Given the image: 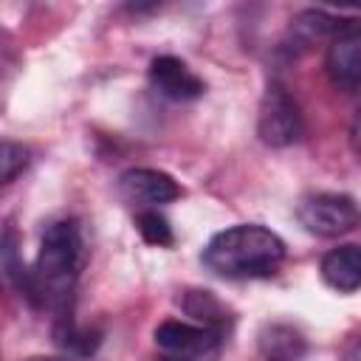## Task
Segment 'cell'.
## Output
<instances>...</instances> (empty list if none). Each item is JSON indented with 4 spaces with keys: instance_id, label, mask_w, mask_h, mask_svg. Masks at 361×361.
I'll return each mask as SVG.
<instances>
[{
    "instance_id": "cell-1",
    "label": "cell",
    "mask_w": 361,
    "mask_h": 361,
    "mask_svg": "<svg viewBox=\"0 0 361 361\" xmlns=\"http://www.w3.org/2000/svg\"><path fill=\"white\" fill-rule=\"evenodd\" d=\"M82 259H85V245L79 226L73 220L51 223L42 231L34 265L25 271V279L17 288L20 296L37 310L56 313V319L68 316L76 279L82 271Z\"/></svg>"
},
{
    "instance_id": "cell-2",
    "label": "cell",
    "mask_w": 361,
    "mask_h": 361,
    "mask_svg": "<svg viewBox=\"0 0 361 361\" xmlns=\"http://www.w3.org/2000/svg\"><path fill=\"white\" fill-rule=\"evenodd\" d=\"M285 240L259 223L217 231L203 248V265L223 279H265L285 262Z\"/></svg>"
},
{
    "instance_id": "cell-3",
    "label": "cell",
    "mask_w": 361,
    "mask_h": 361,
    "mask_svg": "<svg viewBox=\"0 0 361 361\" xmlns=\"http://www.w3.org/2000/svg\"><path fill=\"white\" fill-rule=\"evenodd\" d=\"M305 118L299 102L288 93L285 85L271 82L262 93L259 113H257V135L268 147H290L302 138Z\"/></svg>"
},
{
    "instance_id": "cell-4",
    "label": "cell",
    "mask_w": 361,
    "mask_h": 361,
    "mask_svg": "<svg viewBox=\"0 0 361 361\" xmlns=\"http://www.w3.org/2000/svg\"><path fill=\"white\" fill-rule=\"evenodd\" d=\"M296 217L316 237H341L361 226V206L350 195L319 192L296 206Z\"/></svg>"
},
{
    "instance_id": "cell-5",
    "label": "cell",
    "mask_w": 361,
    "mask_h": 361,
    "mask_svg": "<svg viewBox=\"0 0 361 361\" xmlns=\"http://www.w3.org/2000/svg\"><path fill=\"white\" fill-rule=\"evenodd\" d=\"M217 330H209L203 324H192V322H180V319H166L155 327V344L166 353V355H180L189 361H200L206 355H212L220 344Z\"/></svg>"
},
{
    "instance_id": "cell-6",
    "label": "cell",
    "mask_w": 361,
    "mask_h": 361,
    "mask_svg": "<svg viewBox=\"0 0 361 361\" xmlns=\"http://www.w3.org/2000/svg\"><path fill=\"white\" fill-rule=\"evenodd\" d=\"M118 192L127 203L144 206V209H158L164 203H172L180 197V186L172 175L149 166H133L118 175Z\"/></svg>"
},
{
    "instance_id": "cell-7",
    "label": "cell",
    "mask_w": 361,
    "mask_h": 361,
    "mask_svg": "<svg viewBox=\"0 0 361 361\" xmlns=\"http://www.w3.org/2000/svg\"><path fill=\"white\" fill-rule=\"evenodd\" d=\"M149 85L155 93H161L164 99H172V102H192V99H200L206 93V85L203 79L178 56H155L149 62Z\"/></svg>"
},
{
    "instance_id": "cell-8",
    "label": "cell",
    "mask_w": 361,
    "mask_h": 361,
    "mask_svg": "<svg viewBox=\"0 0 361 361\" xmlns=\"http://www.w3.org/2000/svg\"><path fill=\"white\" fill-rule=\"evenodd\" d=\"M324 71L341 90L361 87V25H350L327 45Z\"/></svg>"
},
{
    "instance_id": "cell-9",
    "label": "cell",
    "mask_w": 361,
    "mask_h": 361,
    "mask_svg": "<svg viewBox=\"0 0 361 361\" xmlns=\"http://www.w3.org/2000/svg\"><path fill=\"white\" fill-rule=\"evenodd\" d=\"M257 347L265 361H302L307 353V338L288 322H268L257 333Z\"/></svg>"
},
{
    "instance_id": "cell-10",
    "label": "cell",
    "mask_w": 361,
    "mask_h": 361,
    "mask_svg": "<svg viewBox=\"0 0 361 361\" xmlns=\"http://www.w3.org/2000/svg\"><path fill=\"white\" fill-rule=\"evenodd\" d=\"M322 279L338 290L353 293L361 288V245H338L322 257Z\"/></svg>"
},
{
    "instance_id": "cell-11",
    "label": "cell",
    "mask_w": 361,
    "mask_h": 361,
    "mask_svg": "<svg viewBox=\"0 0 361 361\" xmlns=\"http://www.w3.org/2000/svg\"><path fill=\"white\" fill-rule=\"evenodd\" d=\"M350 25H353L350 20H341V17L327 14V11H322V8H305V11H299V14L293 17L290 34H293L302 45H310V42L327 39V37H330V42H333V39H336L341 31H347Z\"/></svg>"
},
{
    "instance_id": "cell-12",
    "label": "cell",
    "mask_w": 361,
    "mask_h": 361,
    "mask_svg": "<svg viewBox=\"0 0 361 361\" xmlns=\"http://www.w3.org/2000/svg\"><path fill=\"white\" fill-rule=\"evenodd\" d=\"M180 305H183L186 316L195 319V324H203V327H209V330L223 333L226 324L231 322L226 305H223L212 290H186Z\"/></svg>"
},
{
    "instance_id": "cell-13",
    "label": "cell",
    "mask_w": 361,
    "mask_h": 361,
    "mask_svg": "<svg viewBox=\"0 0 361 361\" xmlns=\"http://www.w3.org/2000/svg\"><path fill=\"white\" fill-rule=\"evenodd\" d=\"M54 341H56L68 355L87 358V355H93L96 347L102 344V333H99V330H90V327H79V324L71 319V313H68V316H59V319H56Z\"/></svg>"
},
{
    "instance_id": "cell-14",
    "label": "cell",
    "mask_w": 361,
    "mask_h": 361,
    "mask_svg": "<svg viewBox=\"0 0 361 361\" xmlns=\"http://www.w3.org/2000/svg\"><path fill=\"white\" fill-rule=\"evenodd\" d=\"M135 228L141 234L144 243L158 245V248H169L175 243V231L169 226V220L158 212V209H141L135 214Z\"/></svg>"
},
{
    "instance_id": "cell-15",
    "label": "cell",
    "mask_w": 361,
    "mask_h": 361,
    "mask_svg": "<svg viewBox=\"0 0 361 361\" xmlns=\"http://www.w3.org/2000/svg\"><path fill=\"white\" fill-rule=\"evenodd\" d=\"M28 161H31V149L6 138L3 141V158H0V164H3V183H11L28 166Z\"/></svg>"
},
{
    "instance_id": "cell-16",
    "label": "cell",
    "mask_w": 361,
    "mask_h": 361,
    "mask_svg": "<svg viewBox=\"0 0 361 361\" xmlns=\"http://www.w3.org/2000/svg\"><path fill=\"white\" fill-rule=\"evenodd\" d=\"M350 141H353V149L361 152V107L355 110V118H353V127H350Z\"/></svg>"
},
{
    "instance_id": "cell-17",
    "label": "cell",
    "mask_w": 361,
    "mask_h": 361,
    "mask_svg": "<svg viewBox=\"0 0 361 361\" xmlns=\"http://www.w3.org/2000/svg\"><path fill=\"white\" fill-rule=\"evenodd\" d=\"M341 361H361V336L344 350V355H341Z\"/></svg>"
},
{
    "instance_id": "cell-18",
    "label": "cell",
    "mask_w": 361,
    "mask_h": 361,
    "mask_svg": "<svg viewBox=\"0 0 361 361\" xmlns=\"http://www.w3.org/2000/svg\"><path fill=\"white\" fill-rule=\"evenodd\" d=\"M25 361H76V358H71V355H34Z\"/></svg>"
},
{
    "instance_id": "cell-19",
    "label": "cell",
    "mask_w": 361,
    "mask_h": 361,
    "mask_svg": "<svg viewBox=\"0 0 361 361\" xmlns=\"http://www.w3.org/2000/svg\"><path fill=\"white\" fill-rule=\"evenodd\" d=\"M158 361H189V358H180V355H166V353H164Z\"/></svg>"
}]
</instances>
